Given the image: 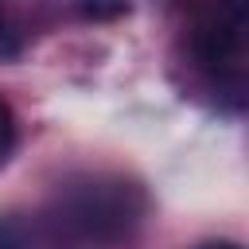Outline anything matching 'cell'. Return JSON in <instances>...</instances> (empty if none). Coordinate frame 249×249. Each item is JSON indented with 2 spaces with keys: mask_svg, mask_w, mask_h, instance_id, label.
Listing matches in <instances>:
<instances>
[{
  "mask_svg": "<svg viewBox=\"0 0 249 249\" xmlns=\"http://www.w3.org/2000/svg\"><path fill=\"white\" fill-rule=\"evenodd\" d=\"M195 249H245L241 241H230V237H210V241H198Z\"/></svg>",
  "mask_w": 249,
  "mask_h": 249,
  "instance_id": "7",
  "label": "cell"
},
{
  "mask_svg": "<svg viewBox=\"0 0 249 249\" xmlns=\"http://www.w3.org/2000/svg\"><path fill=\"white\" fill-rule=\"evenodd\" d=\"M78 12H82V19L109 23V19L128 16V12H132V0H78Z\"/></svg>",
  "mask_w": 249,
  "mask_h": 249,
  "instance_id": "5",
  "label": "cell"
},
{
  "mask_svg": "<svg viewBox=\"0 0 249 249\" xmlns=\"http://www.w3.org/2000/svg\"><path fill=\"white\" fill-rule=\"evenodd\" d=\"M12 148H16V113H12V105L0 97V167L8 163Z\"/></svg>",
  "mask_w": 249,
  "mask_h": 249,
  "instance_id": "6",
  "label": "cell"
},
{
  "mask_svg": "<svg viewBox=\"0 0 249 249\" xmlns=\"http://www.w3.org/2000/svg\"><path fill=\"white\" fill-rule=\"evenodd\" d=\"M23 54V27L12 12L8 0H0V58H19Z\"/></svg>",
  "mask_w": 249,
  "mask_h": 249,
  "instance_id": "3",
  "label": "cell"
},
{
  "mask_svg": "<svg viewBox=\"0 0 249 249\" xmlns=\"http://www.w3.org/2000/svg\"><path fill=\"white\" fill-rule=\"evenodd\" d=\"M245 23H249V0H218L195 27V58L198 66L230 82L233 89L241 86V51H245Z\"/></svg>",
  "mask_w": 249,
  "mask_h": 249,
  "instance_id": "2",
  "label": "cell"
},
{
  "mask_svg": "<svg viewBox=\"0 0 249 249\" xmlns=\"http://www.w3.org/2000/svg\"><path fill=\"white\" fill-rule=\"evenodd\" d=\"M0 249H35V230L19 214H0Z\"/></svg>",
  "mask_w": 249,
  "mask_h": 249,
  "instance_id": "4",
  "label": "cell"
},
{
  "mask_svg": "<svg viewBox=\"0 0 249 249\" xmlns=\"http://www.w3.org/2000/svg\"><path fill=\"white\" fill-rule=\"evenodd\" d=\"M148 218V191L128 175H78L51 202V230L82 249H117Z\"/></svg>",
  "mask_w": 249,
  "mask_h": 249,
  "instance_id": "1",
  "label": "cell"
}]
</instances>
